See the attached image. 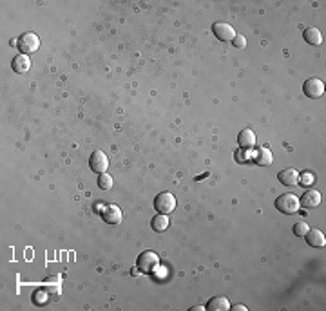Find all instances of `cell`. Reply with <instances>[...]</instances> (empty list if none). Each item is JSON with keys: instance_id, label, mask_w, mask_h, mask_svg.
<instances>
[{"instance_id": "9", "label": "cell", "mask_w": 326, "mask_h": 311, "mask_svg": "<svg viewBox=\"0 0 326 311\" xmlns=\"http://www.w3.org/2000/svg\"><path fill=\"white\" fill-rule=\"evenodd\" d=\"M319 203H321V194L314 188L306 190V192L303 194L301 199H299V205H301L303 208H315V207H319Z\"/></svg>"}, {"instance_id": "7", "label": "cell", "mask_w": 326, "mask_h": 311, "mask_svg": "<svg viewBox=\"0 0 326 311\" xmlns=\"http://www.w3.org/2000/svg\"><path fill=\"white\" fill-rule=\"evenodd\" d=\"M303 92L308 98H321L325 94V83L319 78H310L303 83Z\"/></svg>"}, {"instance_id": "17", "label": "cell", "mask_w": 326, "mask_h": 311, "mask_svg": "<svg viewBox=\"0 0 326 311\" xmlns=\"http://www.w3.org/2000/svg\"><path fill=\"white\" fill-rule=\"evenodd\" d=\"M304 40L308 43H312V45H319L323 42V35H321L319 29H315V27H308L304 29Z\"/></svg>"}, {"instance_id": "22", "label": "cell", "mask_w": 326, "mask_h": 311, "mask_svg": "<svg viewBox=\"0 0 326 311\" xmlns=\"http://www.w3.org/2000/svg\"><path fill=\"white\" fill-rule=\"evenodd\" d=\"M35 299H37L38 304H43V302H47V299H49V295H47V290L37 291V293H35Z\"/></svg>"}, {"instance_id": "14", "label": "cell", "mask_w": 326, "mask_h": 311, "mask_svg": "<svg viewBox=\"0 0 326 311\" xmlns=\"http://www.w3.org/2000/svg\"><path fill=\"white\" fill-rule=\"evenodd\" d=\"M254 161H256L258 165H261V166L272 165V161H274V156H272L270 148H266V146H261L258 152H256V156H254Z\"/></svg>"}, {"instance_id": "18", "label": "cell", "mask_w": 326, "mask_h": 311, "mask_svg": "<svg viewBox=\"0 0 326 311\" xmlns=\"http://www.w3.org/2000/svg\"><path fill=\"white\" fill-rule=\"evenodd\" d=\"M98 187H100L102 190H111V188H112V176H111V174H107V172L100 174V177H98Z\"/></svg>"}, {"instance_id": "11", "label": "cell", "mask_w": 326, "mask_h": 311, "mask_svg": "<svg viewBox=\"0 0 326 311\" xmlns=\"http://www.w3.org/2000/svg\"><path fill=\"white\" fill-rule=\"evenodd\" d=\"M279 181L284 187H294V185L299 183V172L296 168H284V170L279 172Z\"/></svg>"}, {"instance_id": "15", "label": "cell", "mask_w": 326, "mask_h": 311, "mask_svg": "<svg viewBox=\"0 0 326 311\" xmlns=\"http://www.w3.org/2000/svg\"><path fill=\"white\" fill-rule=\"evenodd\" d=\"M207 310L209 311H228L230 310V302H228L225 297H214V299L209 300Z\"/></svg>"}, {"instance_id": "24", "label": "cell", "mask_w": 326, "mask_h": 311, "mask_svg": "<svg viewBox=\"0 0 326 311\" xmlns=\"http://www.w3.org/2000/svg\"><path fill=\"white\" fill-rule=\"evenodd\" d=\"M191 311H205L203 306H194V308H191Z\"/></svg>"}, {"instance_id": "8", "label": "cell", "mask_w": 326, "mask_h": 311, "mask_svg": "<svg viewBox=\"0 0 326 311\" xmlns=\"http://www.w3.org/2000/svg\"><path fill=\"white\" fill-rule=\"evenodd\" d=\"M122 210H120V207H116V205H107V207L102 210V219L105 221V223H109V225H118L120 221H122Z\"/></svg>"}, {"instance_id": "13", "label": "cell", "mask_w": 326, "mask_h": 311, "mask_svg": "<svg viewBox=\"0 0 326 311\" xmlns=\"http://www.w3.org/2000/svg\"><path fill=\"white\" fill-rule=\"evenodd\" d=\"M238 143H239L241 148H252L256 145V134H254L250 128H245L238 136Z\"/></svg>"}, {"instance_id": "1", "label": "cell", "mask_w": 326, "mask_h": 311, "mask_svg": "<svg viewBox=\"0 0 326 311\" xmlns=\"http://www.w3.org/2000/svg\"><path fill=\"white\" fill-rule=\"evenodd\" d=\"M158 264H160V257L156 255L154 251H142L138 259H136V266L142 273H154L158 270Z\"/></svg>"}, {"instance_id": "19", "label": "cell", "mask_w": 326, "mask_h": 311, "mask_svg": "<svg viewBox=\"0 0 326 311\" xmlns=\"http://www.w3.org/2000/svg\"><path fill=\"white\" fill-rule=\"evenodd\" d=\"M308 228H310V226H308L306 223L299 221V223H296V225H294V233H296L297 237H304V235H306V232H308Z\"/></svg>"}, {"instance_id": "3", "label": "cell", "mask_w": 326, "mask_h": 311, "mask_svg": "<svg viewBox=\"0 0 326 311\" xmlns=\"http://www.w3.org/2000/svg\"><path fill=\"white\" fill-rule=\"evenodd\" d=\"M154 208H156L158 214L169 215L171 212H174V208H176L174 195L171 194V192H161V194H158L156 199H154Z\"/></svg>"}, {"instance_id": "16", "label": "cell", "mask_w": 326, "mask_h": 311, "mask_svg": "<svg viewBox=\"0 0 326 311\" xmlns=\"http://www.w3.org/2000/svg\"><path fill=\"white\" fill-rule=\"evenodd\" d=\"M151 226H152L154 232H165L167 228H169V215L165 214L154 215L152 221H151Z\"/></svg>"}, {"instance_id": "21", "label": "cell", "mask_w": 326, "mask_h": 311, "mask_svg": "<svg viewBox=\"0 0 326 311\" xmlns=\"http://www.w3.org/2000/svg\"><path fill=\"white\" fill-rule=\"evenodd\" d=\"M232 43H234V47L243 49L246 45V40H245V37H243V35H238V33H236V37H234V40H232Z\"/></svg>"}, {"instance_id": "4", "label": "cell", "mask_w": 326, "mask_h": 311, "mask_svg": "<svg viewBox=\"0 0 326 311\" xmlns=\"http://www.w3.org/2000/svg\"><path fill=\"white\" fill-rule=\"evenodd\" d=\"M38 47H40V38L35 33H24L19 38V49L22 51V55H33L38 51Z\"/></svg>"}, {"instance_id": "6", "label": "cell", "mask_w": 326, "mask_h": 311, "mask_svg": "<svg viewBox=\"0 0 326 311\" xmlns=\"http://www.w3.org/2000/svg\"><path fill=\"white\" fill-rule=\"evenodd\" d=\"M89 166H91L92 172L104 174L107 170V166H109V158L105 156L104 150H94L91 154V159H89Z\"/></svg>"}, {"instance_id": "12", "label": "cell", "mask_w": 326, "mask_h": 311, "mask_svg": "<svg viewBox=\"0 0 326 311\" xmlns=\"http://www.w3.org/2000/svg\"><path fill=\"white\" fill-rule=\"evenodd\" d=\"M306 241L310 246H314V248H323L326 244V237L325 233L321 232V230H317V228H314V230H308L306 232Z\"/></svg>"}, {"instance_id": "5", "label": "cell", "mask_w": 326, "mask_h": 311, "mask_svg": "<svg viewBox=\"0 0 326 311\" xmlns=\"http://www.w3.org/2000/svg\"><path fill=\"white\" fill-rule=\"evenodd\" d=\"M212 31H214L216 38L221 40V42H232L236 37V29L227 22H216L212 25Z\"/></svg>"}, {"instance_id": "23", "label": "cell", "mask_w": 326, "mask_h": 311, "mask_svg": "<svg viewBox=\"0 0 326 311\" xmlns=\"http://www.w3.org/2000/svg\"><path fill=\"white\" fill-rule=\"evenodd\" d=\"M232 310H234V311H246V308H245L243 304H236L234 308H232Z\"/></svg>"}, {"instance_id": "2", "label": "cell", "mask_w": 326, "mask_h": 311, "mask_svg": "<svg viewBox=\"0 0 326 311\" xmlns=\"http://www.w3.org/2000/svg\"><path fill=\"white\" fill-rule=\"evenodd\" d=\"M276 208L281 212V214L284 215H292L296 214L297 210L301 208V205H299V197L294 194H283L279 195L276 199Z\"/></svg>"}, {"instance_id": "20", "label": "cell", "mask_w": 326, "mask_h": 311, "mask_svg": "<svg viewBox=\"0 0 326 311\" xmlns=\"http://www.w3.org/2000/svg\"><path fill=\"white\" fill-rule=\"evenodd\" d=\"M314 174H310V172H304L299 176V181L303 183V187H310V185H314Z\"/></svg>"}, {"instance_id": "10", "label": "cell", "mask_w": 326, "mask_h": 311, "mask_svg": "<svg viewBox=\"0 0 326 311\" xmlns=\"http://www.w3.org/2000/svg\"><path fill=\"white\" fill-rule=\"evenodd\" d=\"M11 69L15 73L24 74L31 69V58L27 55H17L11 62Z\"/></svg>"}]
</instances>
